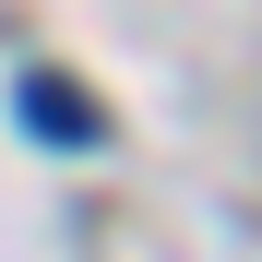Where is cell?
<instances>
[{"instance_id":"obj_1","label":"cell","mask_w":262,"mask_h":262,"mask_svg":"<svg viewBox=\"0 0 262 262\" xmlns=\"http://www.w3.org/2000/svg\"><path fill=\"white\" fill-rule=\"evenodd\" d=\"M12 119L36 131V143H60V155H96V143H107V107L83 96L72 72H48V60H36V72H12Z\"/></svg>"}]
</instances>
